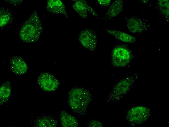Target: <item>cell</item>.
<instances>
[{
  "mask_svg": "<svg viewBox=\"0 0 169 127\" xmlns=\"http://www.w3.org/2000/svg\"><path fill=\"white\" fill-rule=\"evenodd\" d=\"M42 29L37 12L35 11L21 28L20 38L26 42H35L38 39Z\"/></svg>",
  "mask_w": 169,
  "mask_h": 127,
  "instance_id": "1",
  "label": "cell"
},
{
  "mask_svg": "<svg viewBox=\"0 0 169 127\" xmlns=\"http://www.w3.org/2000/svg\"><path fill=\"white\" fill-rule=\"evenodd\" d=\"M90 100V93L83 88H73L69 93L68 102L70 107L73 112L77 113L84 112Z\"/></svg>",
  "mask_w": 169,
  "mask_h": 127,
  "instance_id": "2",
  "label": "cell"
},
{
  "mask_svg": "<svg viewBox=\"0 0 169 127\" xmlns=\"http://www.w3.org/2000/svg\"><path fill=\"white\" fill-rule=\"evenodd\" d=\"M111 55L112 64L118 67L126 65L130 62L131 56L128 49L121 46L114 48L112 50Z\"/></svg>",
  "mask_w": 169,
  "mask_h": 127,
  "instance_id": "3",
  "label": "cell"
},
{
  "mask_svg": "<svg viewBox=\"0 0 169 127\" xmlns=\"http://www.w3.org/2000/svg\"><path fill=\"white\" fill-rule=\"evenodd\" d=\"M129 31L133 33H141L150 29L151 23L145 19L135 16H131L127 22Z\"/></svg>",
  "mask_w": 169,
  "mask_h": 127,
  "instance_id": "4",
  "label": "cell"
},
{
  "mask_svg": "<svg viewBox=\"0 0 169 127\" xmlns=\"http://www.w3.org/2000/svg\"><path fill=\"white\" fill-rule=\"evenodd\" d=\"M37 82L42 89L48 92L55 90L59 85V82L55 77L47 73H43L40 75Z\"/></svg>",
  "mask_w": 169,
  "mask_h": 127,
  "instance_id": "5",
  "label": "cell"
},
{
  "mask_svg": "<svg viewBox=\"0 0 169 127\" xmlns=\"http://www.w3.org/2000/svg\"><path fill=\"white\" fill-rule=\"evenodd\" d=\"M79 40L82 45L91 51L95 50L97 45L96 35L93 31L85 29L80 34Z\"/></svg>",
  "mask_w": 169,
  "mask_h": 127,
  "instance_id": "6",
  "label": "cell"
},
{
  "mask_svg": "<svg viewBox=\"0 0 169 127\" xmlns=\"http://www.w3.org/2000/svg\"><path fill=\"white\" fill-rule=\"evenodd\" d=\"M149 114V110L146 108L143 107H137L130 110L127 118L131 122L138 124L145 120Z\"/></svg>",
  "mask_w": 169,
  "mask_h": 127,
  "instance_id": "7",
  "label": "cell"
},
{
  "mask_svg": "<svg viewBox=\"0 0 169 127\" xmlns=\"http://www.w3.org/2000/svg\"><path fill=\"white\" fill-rule=\"evenodd\" d=\"M10 67L11 71L17 75L24 74L28 69L25 61L20 57L16 55L13 56L10 59Z\"/></svg>",
  "mask_w": 169,
  "mask_h": 127,
  "instance_id": "8",
  "label": "cell"
},
{
  "mask_svg": "<svg viewBox=\"0 0 169 127\" xmlns=\"http://www.w3.org/2000/svg\"><path fill=\"white\" fill-rule=\"evenodd\" d=\"M31 119L32 125L36 127H55L57 123L56 120L50 116H32Z\"/></svg>",
  "mask_w": 169,
  "mask_h": 127,
  "instance_id": "9",
  "label": "cell"
},
{
  "mask_svg": "<svg viewBox=\"0 0 169 127\" xmlns=\"http://www.w3.org/2000/svg\"><path fill=\"white\" fill-rule=\"evenodd\" d=\"M123 6L122 0H116L112 4L103 19L107 21L110 20L116 17L121 12Z\"/></svg>",
  "mask_w": 169,
  "mask_h": 127,
  "instance_id": "10",
  "label": "cell"
},
{
  "mask_svg": "<svg viewBox=\"0 0 169 127\" xmlns=\"http://www.w3.org/2000/svg\"><path fill=\"white\" fill-rule=\"evenodd\" d=\"M61 123L63 127H76L78 126L77 120L73 116L64 111H61L60 115Z\"/></svg>",
  "mask_w": 169,
  "mask_h": 127,
  "instance_id": "11",
  "label": "cell"
},
{
  "mask_svg": "<svg viewBox=\"0 0 169 127\" xmlns=\"http://www.w3.org/2000/svg\"><path fill=\"white\" fill-rule=\"evenodd\" d=\"M106 31L108 33L117 39L123 42L133 43L136 41L135 37L126 32L111 30H107Z\"/></svg>",
  "mask_w": 169,
  "mask_h": 127,
  "instance_id": "12",
  "label": "cell"
},
{
  "mask_svg": "<svg viewBox=\"0 0 169 127\" xmlns=\"http://www.w3.org/2000/svg\"><path fill=\"white\" fill-rule=\"evenodd\" d=\"M10 83L7 81L2 84L0 88V105L4 104L8 101L11 93Z\"/></svg>",
  "mask_w": 169,
  "mask_h": 127,
  "instance_id": "13",
  "label": "cell"
},
{
  "mask_svg": "<svg viewBox=\"0 0 169 127\" xmlns=\"http://www.w3.org/2000/svg\"><path fill=\"white\" fill-rule=\"evenodd\" d=\"M47 7L48 11L53 13H59L64 11V5L58 0H48Z\"/></svg>",
  "mask_w": 169,
  "mask_h": 127,
  "instance_id": "14",
  "label": "cell"
},
{
  "mask_svg": "<svg viewBox=\"0 0 169 127\" xmlns=\"http://www.w3.org/2000/svg\"><path fill=\"white\" fill-rule=\"evenodd\" d=\"M130 82L128 79H126L121 81L113 89V93L116 95H121L127 91L130 85Z\"/></svg>",
  "mask_w": 169,
  "mask_h": 127,
  "instance_id": "15",
  "label": "cell"
},
{
  "mask_svg": "<svg viewBox=\"0 0 169 127\" xmlns=\"http://www.w3.org/2000/svg\"><path fill=\"white\" fill-rule=\"evenodd\" d=\"M87 5L85 1H78L75 3L74 7L79 15L82 17L86 18L87 16Z\"/></svg>",
  "mask_w": 169,
  "mask_h": 127,
  "instance_id": "16",
  "label": "cell"
},
{
  "mask_svg": "<svg viewBox=\"0 0 169 127\" xmlns=\"http://www.w3.org/2000/svg\"><path fill=\"white\" fill-rule=\"evenodd\" d=\"M157 5L160 13L166 18L169 20V1L168 0H159L158 1Z\"/></svg>",
  "mask_w": 169,
  "mask_h": 127,
  "instance_id": "17",
  "label": "cell"
},
{
  "mask_svg": "<svg viewBox=\"0 0 169 127\" xmlns=\"http://www.w3.org/2000/svg\"><path fill=\"white\" fill-rule=\"evenodd\" d=\"M0 27H2L8 23L11 20V15L8 10L2 7L0 9Z\"/></svg>",
  "mask_w": 169,
  "mask_h": 127,
  "instance_id": "18",
  "label": "cell"
},
{
  "mask_svg": "<svg viewBox=\"0 0 169 127\" xmlns=\"http://www.w3.org/2000/svg\"><path fill=\"white\" fill-rule=\"evenodd\" d=\"M97 1L99 4L103 6H109L111 2L110 0H97Z\"/></svg>",
  "mask_w": 169,
  "mask_h": 127,
  "instance_id": "19",
  "label": "cell"
},
{
  "mask_svg": "<svg viewBox=\"0 0 169 127\" xmlns=\"http://www.w3.org/2000/svg\"><path fill=\"white\" fill-rule=\"evenodd\" d=\"M89 127H100L101 126V124H100L99 122H98L96 121L93 120L90 122L89 124Z\"/></svg>",
  "mask_w": 169,
  "mask_h": 127,
  "instance_id": "20",
  "label": "cell"
}]
</instances>
